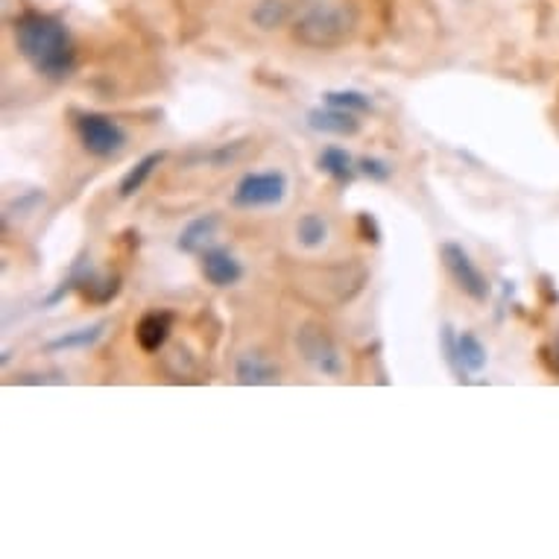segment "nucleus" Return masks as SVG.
Wrapping results in <instances>:
<instances>
[{"mask_svg":"<svg viewBox=\"0 0 559 559\" xmlns=\"http://www.w3.org/2000/svg\"><path fill=\"white\" fill-rule=\"evenodd\" d=\"M358 29V10L352 0H308L294 24V36L305 47L334 50L352 41Z\"/></svg>","mask_w":559,"mask_h":559,"instance_id":"nucleus-2","label":"nucleus"},{"mask_svg":"<svg viewBox=\"0 0 559 559\" xmlns=\"http://www.w3.org/2000/svg\"><path fill=\"white\" fill-rule=\"evenodd\" d=\"M162 162H165V153H150V156L141 158V162H138V165L132 167L127 176H123V182H120V197H123V200L135 197V193L144 188V182H147L150 176H153V170H156Z\"/></svg>","mask_w":559,"mask_h":559,"instance_id":"nucleus-13","label":"nucleus"},{"mask_svg":"<svg viewBox=\"0 0 559 559\" xmlns=\"http://www.w3.org/2000/svg\"><path fill=\"white\" fill-rule=\"evenodd\" d=\"M358 170L367 176V179H372V182H386V179L393 176V167L386 165L384 158H372V156L360 158Z\"/></svg>","mask_w":559,"mask_h":559,"instance_id":"nucleus-19","label":"nucleus"},{"mask_svg":"<svg viewBox=\"0 0 559 559\" xmlns=\"http://www.w3.org/2000/svg\"><path fill=\"white\" fill-rule=\"evenodd\" d=\"M170 329H174V317L167 311L144 313L135 325L138 346L144 348V352H150V355H156L158 348L167 343V337H170Z\"/></svg>","mask_w":559,"mask_h":559,"instance_id":"nucleus-11","label":"nucleus"},{"mask_svg":"<svg viewBox=\"0 0 559 559\" xmlns=\"http://www.w3.org/2000/svg\"><path fill=\"white\" fill-rule=\"evenodd\" d=\"M15 45L38 74L47 80H68L76 68V50L71 33L59 19L27 12L15 21Z\"/></svg>","mask_w":559,"mask_h":559,"instance_id":"nucleus-1","label":"nucleus"},{"mask_svg":"<svg viewBox=\"0 0 559 559\" xmlns=\"http://www.w3.org/2000/svg\"><path fill=\"white\" fill-rule=\"evenodd\" d=\"M252 21L261 29H278L290 21V7L285 0H258L252 10Z\"/></svg>","mask_w":559,"mask_h":559,"instance_id":"nucleus-15","label":"nucleus"},{"mask_svg":"<svg viewBox=\"0 0 559 559\" xmlns=\"http://www.w3.org/2000/svg\"><path fill=\"white\" fill-rule=\"evenodd\" d=\"M287 197V176L278 170H266V174H247L235 188L231 202L238 209H270Z\"/></svg>","mask_w":559,"mask_h":559,"instance_id":"nucleus-5","label":"nucleus"},{"mask_svg":"<svg viewBox=\"0 0 559 559\" xmlns=\"http://www.w3.org/2000/svg\"><path fill=\"white\" fill-rule=\"evenodd\" d=\"M296 348L305 358V364H311L320 376L340 378L343 376V355H340L337 343L331 340V334L320 325H302V331L296 334Z\"/></svg>","mask_w":559,"mask_h":559,"instance_id":"nucleus-4","label":"nucleus"},{"mask_svg":"<svg viewBox=\"0 0 559 559\" xmlns=\"http://www.w3.org/2000/svg\"><path fill=\"white\" fill-rule=\"evenodd\" d=\"M325 106H337V109L355 111V115L372 111V100L360 92H329L325 94Z\"/></svg>","mask_w":559,"mask_h":559,"instance_id":"nucleus-18","label":"nucleus"},{"mask_svg":"<svg viewBox=\"0 0 559 559\" xmlns=\"http://www.w3.org/2000/svg\"><path fill=\"white\" fill-rule=\"evenodd\" d=\"M103 329H106V322H97L92 329H76L71 334H62V337L50 340V352H68V348H88L94 346L97 340L103 337Z\"/></svg>","mask_w":559,"mask_h":559,"instance_id":"nucleus-17","label":"nucleus"},{"mask_svg":"<svg viewBox=\"0 0 559 559\" xmlns=\"http://www.w3.org/2000/svg\"><path fill=\"white\" fill-rule=\"evenodd\" d=\"M202 275L214 287H231L243 278V266H240V261L231 255L229 249L212 247L202 252Z\"/></svg>","mask_w":559,"mask_h":559,"instance_id":"nucleus-8","label":"nucleus"},{"mask_svg":"<svg viewBox=\"0 0 559 559\" xmlns=\"http://www.w3.org/2000/svg\"><path fill=\"white\" fill-rule=\"evenodd\" d=\"M217 229H221V217L217 214H205V217H197L179 231V240L176 247L185 255H202L205 249H212L214 238H217Z\"/></svg>","mask_w":559,"mask_h":559,"instance_id":"nucleus-10","label":"nucleus"},{"mask_svg":"<svg viewBox=\"0 0 559 559\" xmlns=\"http://www.w3.org/2000/svg\"><path fill=\"white\" fill-rule=\"evenodd\" d=\"M296 238L305 249H317L329 240V223L320 214H305L302 221L296 223Z\"/></svg>","mask_w":559,"mask_h":559,"instance_id":"nucleus-16","label":"nucleus"},{"mask_svg":"<svg viewBox=\"0 0 559 559\" xmlns=\"http://www.w3.org/2000/svg\"><path fill=\"white\" fill-rule=\"evenodd\" d=\"M358 229H360V238L367 240V243H378V240H381V229H378V223L372 214H360Z\"/></svg>","mask_w":559,"mask_h":559,"instance_id":"nucleus-20","label":"nucleus"},{"mask_svg":"<svg viewBox=\"0 0 559 559\" xmlns=\"http://www.w3.org/2000/svg\"><path fill=\"white\" fill-rule=\"evenodd\" d=\"M235 378L238 384L243 386H266V384H278V367L270 364L261 355H240L238 367H235Z\"/></svg>","mask_w":559,"mask_h":559,"instance_id":"nucleus-12","label":"nucleus"},{"mask_svg":"<svg viewBox=\"0 0 559 559\" xmlns=\"http://www.w3.org/2000/svg\"><path fill=\"white\" fill-rule=\"evenodd\" d=\"M320 170H325L331 179H337V182L346 185L355 179V170H358V167H355L352 156H348L343 147H325L320 153Z\"/></svg>","mask_w":559,"mask_h":559,"instance_id":"nucleus-14","label":"nucleus"},{"mask_svg":"<svg viewBox=\"0 0 559 559\" xmlns=\"http://www.w3.org/2000/svg\"><path fill=\"white\" fill-rule=\"evenodd\" d=\"M76 135L83 141L85 153H92L97 158H111L118 156L120 150L127 147V132L120 127L118 120L88 111L76 118Z\"/></svg>","mask_w":559,"mask_h":559,"instance_id":"nucleus-3","label":"nucleus"},{"mask_svg":"<svg viewBox=\"0 0 559 559\" xmlns=\"http://www.w3.org/2000/svg\"><path fill=\"white\" fill-rule=\"evenodd\" d=\"M442 264L449 270V275L454 278V285L475 302H486L489 299V282L486 275L477 270V264L468 258V252L460 243H442L440 249Z\"/></svg>","mask_w":559,"mask_h":559,"instance_id":"nucleus-6","label":"nucleus"},{"mask_svg":"<svg viewBox=\"0 0 559 559\" xmlns=\"http://www.w3.org/2000/svg\"><path fill=\"white\" fill-rule=\"evenodd\" d=\"M445 352H449L451 367L457 372H468V376H477L486 369V346L475 334L463 331L460 337H451L445 331Z\"/></svg>","mask_w":559,"mask_h":559,"instance_id":"nucleus-7","label":"nucleus"},{"mask_svg":"<svg viewBox=\"0 0 559 559\" xmlns=\"http://www.w3.org/2000/svg\"><path fill=\"white\" fill-rule=\"evenodd\" d=\"M308 127L322 135L352 138L360 132V120L355 118V111L337 109V106H325V109L308 111Z\"/></svg>","mask_w":559,"mask_h":559,"instance_id":"nucleus-9","label":"nucleus"}]
</instances>
